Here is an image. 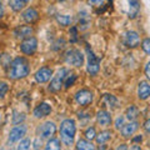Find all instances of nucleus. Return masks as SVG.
<instances>
[{
  "instance_id": "f257e3e1",
  "label": "nucleus",
  "mask_w": 150,
  "mask_h": 150,
  "mask_svg": "<svg viewBox=\"0 0 150 150\" xmlns=\"http://www.w3.org/2000/svg\"><path fill=\"white\" fill-rule=\"evenodd\" d=\"M30 73V68H29V63L25 58H16L14 59L10 68L8 70V75L10 79H23L28 76Z\"/></svg>"
},
{
  "instance_id": "f03ea898",
  "label": "nucleus",
  "mask_w": 150,
  "mask_h": 150,
  "mask_svg": "<svg viewBox=\"0 0 150 150\" xmlns=\"http://www.w3.org/2000/svg\"><path fill=\"white\" fill-rule=\"evenodd\" d=\"M75 131H76V126H75V121L73 119H65L62 123V125H60V137H62V142L65 145H73Z\"/></svg>"
},
{
  "instance_id": "7ed1b4c3",
  "label": "nucleus",
  "mask_w": 150,
  "mask_h": 150,
  "mask_svg": "<svg viewBox=\"0 0 150 150\" xmlns=\"http://www.w3.org/2000/svg\"><path fill=\"white\" fill-rule=\"evenodd\" d=\"M86 55H88V73L90 75H96L100 69V59L93 53V50L86 46Z\"/></svg>"
},
{
  "instance_id": "20e7f679",
  "label": "nucleus",
  "mask_w": 150,
  "mask_h": 150,
  "mask_svg": "<svg viewBox=\"0 0 150 150\" xmlns=\"http://www.w3.org/2000/svg\"><path fill=\"white\" fill-rule=\"evenodd\" d=\"M65 62L74 67H81L84 64V55L76 49H70L65 54Z\"/></svg>"
},
{
  "instance_id": "39448f33",
  "label": "nucleus",
  "mask_w": 150,
  "mask_h": 150,
  "mask_svg": "<svg viewBox=\"0 0 150 150\" xmlns=\"http://www.w3.org/2000/svg\"><path fill=\"white\" fill-rule=\"evenodd\" d=\"M67 74H68V70L65 68H62L60 70H58V73H56V75L53 78V80H51L50 85H49V90L50 91H59L60 89H62V85L65 80V78H67Z\"/></svg>"
},
{
  "instance_id": "423d86ee",
  "label": "nucleus",
  "mask_w": 150,
  "mask_h": 150,
  "mask_svg": "<svg viewBox=\"0 0 150 150\" xmlns=\"http://www.w3.org/2000/svg\"><path fill=\"white\" fill-rule=\"evenodd\" d=\"M56 131V126L53 121H46V123L41 124L38 128V134L40 135L43 139H48L50 137H53Z\"/></svg>"
},
{
  "instance_id": "0eeeda50",
  "label": "nucleus",
  "mask_w": 150,
  "mask_h": 150,
  "mask_svg": "<svg viewBox=\"0 0 150 150\" xmlns=\"http://www.w3.org/2000/svg\"><path fill=\"white\" fill-rule=\"evenodd\" d=\"M75 100L79 105L81 106H86L93 101V93L88 89H81L75 94Z\"/></svg>"
},
{
  "instance_id": "6e6552de",
  "label": "nucleus",
  "mask_w": 150,
  "mask_h": 150,
  "mask_svg": "<svg viewBox=\"0 0 150 150\" xmlns=\"http://www.w3.org/2000/svg\"><path fill=\"white\" fill-rule=\"evenodd\" d=\"M26 125H16L10 130V134H9V143L13 144L15 142H19L24 135L26 134Z\"/></svg>"
},
{
  "instance_id": "1a4fd4ad",
  "label": "nucleus",
  "mask_w": 150,
  "mask_h": 150,
  "mask_svg": "<svg viewBox=\"0 0 150 150\" xmlns=\"http://www.w3.org/2000/svg\"><path fill=\"white\" fill-rule=\"evenodd\" d=\"M38 48V40L35 39V38H29V39H25L23 40V43L20 45V49L24 54L26 55H31L35 53V50Z\"/></svg>"
},
{
  "instance_id": "9d476101",
  "label": "nucleus",
  "mask_w": 150,
  "mask_h": 150,
  "mask_svg": "<svg viewBox=\"0 0 150 150\" xmlns=\"http://www.w3.org/2000/svg\"><path fill=\"white\" fill-rule=\"evenodd\" d=\"M140 43V38L138 35V33L135 31H126L124 34V44L128 48H135Z\"/></svg>"
},
{
  "instance_id": "9b49d317",
  "label": "nucleus",
  "mask_w": 150,
  "mask_h": 150,
  "mask_svg": "<svg viewBox=\"0 0 150 150\" xmlns=\"http://www.w3.org/2000/svg\"><path fill=\"white\" fill-rule=\"evenodd\" d=\"M53 71L49 68H41L35 73V80L38 83H46L48 80H50Z\"/></svg>"
},
{
  "instance_id": "f8f14e48",
  "label": "nucleus",
  "mask_w": 150,
  "mask_h": 150,
  "mask_svg": "<svg viewBox=\"0 0 150 150\" xmlns=\"http://www.w3.org/2000/svg\"><path fill=\"white\" fill-rule=\"evenodd\" d=\"M14 35L16 38H20V39H29L33 35V28L31 26H28V25H23V26H19L14 30Z\"/></svg>"
},
{
  "instance_id": "ddd939ff",
  "label": "nucleus",
  "mask_w": 150,
  "mask_h": 150,
  "mask_svg": "<svg viewBox=\"0 0 150 150\" xmlns=\"http://www.w3.org/2000/svg\"><path fill=\"white\" fill-rule=\"evenodd\" d=\"M50 111H51V106L48 103H40L34 109V115L35 118H44V116L50 114Z\"/></svg>"
},
{
  "instance_id": "4468645a",
  "label": "nucleus",
  "mask_w": 150,
  "mask_h": 150,
  "mask_svg": "<svg viewBox=\"0 0 150 150\" xmlns=\"http://www.w3.org/2000/svg\"><path fill=\"white\" fill-rule=\"evenodd\" d=\"M138 96L139 99L145 100L150 96V85L146 81H142L138 86Z\"/></svg>"
},
{
  "instance_id": "2eb2a0df",
  "label": "nucleus",
  "mask_w": 150,
  "mask_h": 150,
  "mask_svg": "<svg viewBox=\"0 0 150 150\" xmlns=\"http://www.w3.org/2000/svg\"><path fill=\"white\" fill-rule=\"evenodd\" d=\"M138 121H130V123L125 124L123 128H121V134H123V137H130V135H133L135 131L138 130Z\"/></svg>"
},
{
  "instance_id": "dca6fc26",
  "label": "nucleus",
  "mask_w": 150,
  "mask_h": 150,
  "mask_svg": "<svg viewBox=\"0 0 150 150\" xmlns=\"http://www.w3.org/2000/svg\"><path fill=\"white\" fill-rule=\"evenodd\" d=\"M96 120L100 125L108 126L111 123V115L105 110H100V111H98V114H96Z\"/></svg>"
},
{
  "instance_id": "f3484780",
  "label": "nucleus",
  "mask_w": 150,
  "mask_h": 150,
  "mask_svg": "<svg viewBox=\"0 0 150 150\" xmlns=\"http://www.w3.org/2000/svg\"><path fill=\"white\" fill-rule=\"evenodd\" d=\"M38 18H39V14H38V11L33 8L26 9V10L23 13V19H24L26 23H30V24L31 23H35L38 20Z\"/></svg>"
},
{
  "instance_id": "a211bd4d",
  "label": "nucleus",
  "mask_w": 150,
  "mask_h": 150,
  "mask_svg": "<svg viewBox=\"0 0 150 150\" xmlns=\"http://www.w3.org/2000/svg\"><path fill=\"white\" fill-rule=\"evenodd\" d=\"M139 10H140V3L139 1H129V18L130 19H134L138 16L139 14Z\"/></svg>"
},
{
  "instance_id": "6ab92c4d",
  "label": "nucleus",
  "mask_w": 150,
  "mask_h": 150,
  "mask_svg": "<svg viewBox=\"0 0 150 150\" xmlns=\"http://www.w3.org/2000/svg\"><path fill=\"white\" fill-rule=\"evenodd\" d=\"M89 24H90V18H89L88 14L85 11L79 13V26H80V29L81 30L86 29Z\"/></svg>"
},
{
  "instance_id": "aec40b11",
  "label": "nucleus",
  "mask_w": 150,
  "mask_h": 150,
  "mask_svg": "<svg viewBox=\"0 0 150 150\" xmlns=\"http://www.w3.org/2000/svg\"><path fill=\"white\" fill-rule=\"evenodd\" d=\"M26 4H28L26 0H11V1H9V5H10V8L14 11H20Z\"/></svg>"
},
{
  "instance_id": "412c9836",
  "label": "nucleus",
  "mask_w": 150,
  "mask_h": 150,
  "mask_svg": "<svg viewBox=\"0 0 150 150\" xmlns=\"http://www.w3.org/2000/svg\"><path fill=\"white\" fill-rule=\"evenodd\" d=\"M76 149L78 150H95V146L88 140H84V139H80L76 144Z\"/></svg>"
},
{
  "instance_id": "4be33fe9",
  "label": "nucleus",
  "mask_w": 150,
  "mask_h": 150,
  "mask_svg": "<svg viewBox=\"0 0 150 150\" xmlns=\"http://www.w3.org/2000/svg\"><path fill=\"white\" fill-rule=\"evenodd\" d=\"M110 138H111V133H110V131L109 130H104V131H100V133L96 135V142H98V144H104Z\"/></svg>"
},
{
  "instance_id": "5701e85b",
  "label": "nucleus",
  "mask_w": 150,
  "mask_h": 150,
  "mask_svg": "<svg viewBox=\"0 0 150 150\" xmlns=\"http://www.w3.org/2000/svg\"><path fill=\"white\" fill-rule=\"evenodd\" d=\"M138 115H139V109L137 106L131 105L130 108H128V110H126V118H128L130 121H134L137 119Z\"/></svg>"
},
{
  "instance_id": "b1692460",
  "label": "nucleus",
  "mask_w": 150,
  "mask_h": 150,
  "mask_svg": "<svg viewBox=\"0 0 150 150\" xmlns=\"http://www.w3.org/2000/svg\"><path fill=\"white\" fill-rule=\"evenodd\" d=\"M62 149V145L58 139H50L48 144L45 146V150H60Z\"/></svg>"
},
{
  "instance_id": "393cba45",
  "label": "nucleus",
  "mask_w": 150,
  "mask_h": 150,
  "mask_svg": "<svg viewBox=\"0 0 150 150\" xmlns=\"http://www.w3.org/2000/svg\"><path fill=\"white\" fill-rule=\"evenodd\" d=\"M104 101L108 106H111V108H116L118 106V99L114 96V95H110V94H106L104 96Z\"/></svg>"
},
{
  "instance_id": "a878e982",
  "label": "nucleus",
  "mask_w": 150,
  "mask_h": 150,
  "mask_svg": "<svg viewBox=\"0 0 150 150\" xmlns=\"http://www.w3.org/2000/svg\"><path fill=\"white\" fill-rule=\"evenodd\" d=\"M56 21H58L60 25L67 26L71 23V16H69V15H56Z\"/></svg>"
},
{
  "instance_id": "bb28decb",
  "label": "nucleus",
  "mask_w": 150,
  "mask_h": 150,
  "mask_svg": "<svg viewBox=\"0 0 150 150\" xmlns=\"http://www.w3.org/2000/svg\"><path fill=\"white\" fill-rule=\"evenodd\" d=\"M75 79H76V75H75L74 73H70L69 75H67V78H65V81H64V85L65 88H70L74 84Z\"/></svg>"
},
{
  "instance_id": "cd10ccee",
  "label": "nucleus",
  "mask_w": 150,
  "mask_h": 150,
  "mask_svg": "<svg viewBox=\"0 0 150 150\" xmlns=\"http://www.w3.org/2000/svg\"><path fill=\"white\" fill-rule=\"evenodd\" d=\"M30 145H31L30 139H24V140H21L20 144L18 145L16 150H30Z\"/></svg>"
},
{
  "instance_id": "c85d7f7f",
  "label": "nucleus",
  "mask_w": 150,
  "mask_h": 150,
  "mask_svg": "<svg viewBox=\"0 0 150 150\" xmlns=\"http://www.w3.org/2000/svg\"><path fill=\"white\" fill-rule=\"evenodd\" d=\"M9 90V85L6 83L4 81H0V99H3L4 96H5V94L8 93Z\"/></svg>"
},
{
  "instance_id": "c756f323",
  "label": "nucleus",
  "mask_w": 150,
  "mask_h": 150,
  "mask_svg": "<svg viewBox=\"0 0 150 150\" xmlns=\"http://www.w3.org/2000/svg\"><path fill=\"white\" fill-rule=\"evenodd\" d=\"M25 119V115L24 114H19V112H14V115H13V123L14 124H20L23 120Z\"/></svg>"
},
{
  "instance_id": "7c9ffc66",
  "label": "nucleus",
  "mask_w": 150,
  "mask_h": 150,
  "mask_svg": "<svg viewBox=\"0 0 150 150\" xmlns=\"http://www.w3.org/2000/svg\"><path fill=\"white\" fill-rule=\"evenodd\" d=\"M85 138L88 140H93L94 138H96V133H95V129L94 128H88L85 130Z\"/></svg>"
},
{
  "instance_id": "2f4dec72",
  "label": "nucleus",
  "mask_w": 150,
  "mask_h": 150,
  "mask_svg": "<svg viewBox=\"0 0 150 150\" xmlns=\"http://www.w3.org/2000/svg\"><path fill=\"white\" fill-rule=\"evenodd\" d=\"M0 62L3 63L4 68H6L8 65H10V64H11V63H10V58L8 56V54H3V55H0Z\"/></svg>"
},
{
  "instance_id": "473e14b6",
  "label": "nucleus",
  "mask_w": 150,
  "mask_h": 150,
  "mask_svg": "<svg viewBox=\"0 0 150 150\" xmlns=\"http://www.w3.org/2000/svg\"><path fill=\"white\" fill-rule=\"evenodd\" d=\"M142 46H143V49H144L145 53L150 54V38H146V39H144V40H143Z\"/></svg>"
},
{
  "instance_id": "72a5a7b5",
  "label": "nucleus",
  "mask_w": 150,
  "mask_h": 150,
  "mask_svg": "<svg viewBox=\"0 0 150 150\" xmlns=\"http://www.w3.org/2000/svg\"><path fill=\"white\" fill-rule=\"evenodd\" d=\"M123 126H124V124H123V118L120 116V118H118V119H116V121H115V128H116V129H120V128H123Z\"/></svg>"
},
{
  "instance_id": "f704fd0d",
  "label": "nucleus",
  "mask_w": 150,
  "mask_h": 150,
  "mask_svg": "<svg viewBox=\"0 0 150 150\" xmlns=\"http://www.w3.org/2000/svg\"><path fill=\"white\" fill-rule=\"evenodd\" d=\"M70 34H71V36H73L71 41H76V34H78L76 28H71V29H70Z\"/></svg>"
},
{
  "instance_id": "c9c22d12",
  "label": "nucleus",
  "mask_w": 150,
  "mask_h": 150,
  "mask_svg": "<svg viewBox=\"0 0 150 150\" xmlns=\"http://www.w3.org/2000/svg\"><path fill=\"white\" fill-rule=\"evenodd\" d=\"M145 75H146L148 79L150 80V62L146 64V67H145Z\"/></svg>"
},
{
  "instance_id": "e433bc0d",
  "label": "nucleus",
  "mask_w": 150,
  "mask_h": 150,
  "mask_svg": "<svg viewBox=\"0 0 150 150\" xmlns=\"http://www.w3.org/2000/svg\"><path fill=\"white\" fill-rule=\"evenodd\" d=\"M144 126H145V130H146L148 133H150V119H148L146 121H145Z\"/></svg>"
},
{
  "instance_id": "4c0bfd02",
  "label": "nucleus",
  "mask_w": 150,
  "mask_h": 150,
  "mask_svg": "<svg viewBox=\"0 0 150 150\" xmlns=\"http://www.w3.org/2000/svg\"><path fill=\"white\" fill-rule=\"evenodd\" d=\"M116 150H128V146H126L125 144H121V145H119V146L116 148Z\"/></svg>"
},
{
  "instance_id": "58836bf2",
  "label": "nucleus",
  "mask_w": 150,
  "mask_h": 150,
  "mask_svg": "<svg viewBox=\"0 0 150 150\" xmlns=\"http://www.w3.org/2000/svg\"><path fill=\"white\" fill-rule=\"evenodd\" d=\"M3 15H4V6H3V3L0 1V19L3 18Z\"/></svg>"
},
{
  "instance_id": "ea45409f",
  "label": "nucleus",
  "mask_w": 150,
  "mask_h": 150,
  "mask_svg": "<svg viewBox=\"0 0 150 150\" xmlns=\"http://www.w3.org/2000/svg\"><path fill=\"white\" fill-rule=\"evenodd\" d=\"M130 150H142V149H140V146H139V145H133V146H131V149Z\"/></svg>"
},
{
  "instance_id": "a19ab883",
  "label": "nucleus",
  "mask_w": 150,
  "mask_h": 150,
  "mask_svg": "<svg viewBox=\"0 0 150 150\" xmlns=\"http://www.w3.org/2000/svg\"><path fill=\"white\" fill-rule=\"evenodd\" d=\"M135 140V142H139V140H142V137H138L137 139H134Z\"/></svg>"
}]
</instances>
